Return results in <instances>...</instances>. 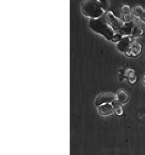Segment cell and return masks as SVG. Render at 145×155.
<instances>
[{
	"instance_id": "obj_1",
	"label": "cell",
	"mask_w": 145,
	"mask_h": 155,
	"mask_svg": "<svg viewBox=\"0 0 145 155\" xmlns=\"http://www.w3.org/2000/svg\"><path fill=\"white\" fill-rule=\"evenodd\" d=\"M88 26L91 30L102 35L107 41L114 42L117 32L108 23L104 15L99 18L90 19Z\"/></svg>"
},
{
	"instance_id": "obj_2",
	"label": "cell",
	"mask_w": 145,
	"mask_h": 155,
	"mask_svg": "<svg viewBox=\"0 0 145 155\" xmlns=\"http://www.w3.org/2000/svg\"><path fill=\"white\" fill-rule=\"evenodd\" d=\"M81 9L83 14L90 19L99 18L106 13L99 0H85L81 4Z\"/></svg>"
},
{
	"instance_id": "obj_3",
	"label": "cell",
	"mask_w": 145,
	"mask_h": 155,
	"mask_svg": "<svg viewBox=\"0 0 145 155\" xmlns=\"http://www.w3.org/2000/svg\"><path fill=\"white\" fill-rule=\"evenodd\" d=\"M104 16L108 23L116 32H118L125 24L124 21L121 18H118L111 11H109L104 15Z\"/></svg>"
},
{
	"instance_id": "obj_4",
	"label": "cell",
	"mask_w": 145,
	"mask_h": 155,
	"mask_svg": "<svg viewBox=\"0 0 145 155\" xmlns=\"http://www.w3.org/2000/svg\"><path fill=\"white\" fill-rule=\"evenodd\" d=\"M116 101V94L112 92H103L98 95L95 99V104L97 106H100L104 104L113 103Z\"/></svg>"
},
{
	"instance_id": "obj_5",
	"label": "cell",
	"mask_w": 145,
	"mask_h": 155,
	"mask_svg": "<svg viewBox=\"0 0 145 155\" xmlns=\"http://www.w3.org/2000/svg\"><path fill=\"white\" fill-rule=\"evenodd\" d=\"M133 41V37L130 36H124L116 44L117 48L119 51L125 54L128 51Z\"/></svg>"
},
{
	"instance_id": "obj_6",
	"label": "cell",
	"mask_w": 145,
	"mask_h": 155,
	"mask_svg": "<svg viewBox=\"0 0 145 155\" xmlns=\"http://www.w3.org/2000/svg\"><path fill=\"white\" fill-rule=\"evenodd\" d=\"M142 52V45L140 42L133 41L125 55L129 57H138L141 54Z\"/></svg>"
},
{
	"instance_id": "obj_7",
	"label": "cell",
	"mask_w": 145,
	"mask_h": 155,
	"mask_svg": "<svg viewBox=\"0 0 145 155\" xmlns=\"http://www.w3.org/2000/svg\"><path fill=\"white\" fill-rule=\"evenodd\" d=\"M135 23L136 21L134 20L129 22L125 23L124 26L118 31V33H119L123 37L130 36L132 37Z\"/></svg>"
},
{
	"instance_id": "obj_8",
	"label": "cell",
	"mask_w": 145,
	"mask_h": 155,
	"mask_svg": "<svg viewBox=\"0 0 145 155\" xmlns=\"http://www.w3.org/2000/svg\"><path fill=\"white\" fill-rule=\"evenodd\" d=\"M97 111L100 115L104 116L110 115L112 113H114L113 103H106L97 106Z\"/></svg>"
},
{
	"instance_id": "obj_9",
	"label": "cell",
	"mask_w": 145,
	"mask_h": 155,
	"mask_svg": "<svg viewBox=\"0 0 145 155\" xmlns=\"http://www.w3.org/2000/svg\"><path fill=\"white\" fill-rule=\"evenodd\" d=\"M116 101L120 104H124L128 102L129 97L127 92L124 90H121L117 92V93L116 94Z\"/></svg>"
},
{
	"instance_id": "obj_10",
	"label": "cell",
	"mask_w": 145,
	"mask_h": 155,
	"mask_svg": "<svg viewBox=\"0 0 145 155\" xmlns=\"http://www.w3.org/2000/svg\"><path fill=\"white\" fill-rule=\"evenodd\" d=\"M144 34V30L143 28L137 23V22L135 23V25L133 29V32L132 35V37L135 38V37H139L143 35Z\"/></svg>"
},
{
	"instance_id": "obj_11",
	"label": "cell",
	"mask_w": 145,
	"mask_h": 155,
	"mask_svg": "<svg viewBox=\"0 0 145 155\" xmlns=\"http://www.w3.org/2000/svg\"><path fill=\"white\" fill-rule=\"evenodd\" d=\"M144 9L140 5H137L135 7L133 8L132 9V14L137 18H138L139 19L141 17V16L143 14L144 12Z\"/></svg>"
},
{
	"instance_id": "obj_12",
	"label": "cell",
	"mask_w": 145,
	"mask_h": 155,
	"mask_svg": "<svg viewBox=\"0 0 145 155\" xmlns=\"http://www.w3.org/2000/svg\"><path fill=\"white\" fill-rule=\"evenodd\" d=\"M114 106V113L117 116H121L123 113V109L121 106V104L118 103L116 101L113 103Z\"/></svg>"
},
{
	"instance_id": "obj_13",
	"label": "cell",
	"mask_w": 145,
	"mask_h": 155,
	"mask_svg": "<svg viewBox=\"0 0 145 155\" xmlns=\"http://www.w3.org/2000/svg\"><path fill=\"white\" fill-rule=\"evenodd\" d=\"M121 16L132 14L131 8L128 5H123L121 8Z\"/></svg>"
},
{
	"instance_id": "obj_14",
	"label": "cell",
	"mask_w": 145,
	"mask_h": 155,
	"mask_svg": "<svg viewBox=\"0 0 145 155\" xmlns=\"http://www.w3.org/2000/svg\"><path fill=\"white\" fill-rule=\"evenodd\" d=\"M140 19V21H142L143 23H144L145 24V9L144 10V12L143 13L142 15L141 16V17L139 18Z\"/></svg>"
},
{
	"instance_id": "obj_15",
	"label": "cell",
	"mask_w": 145,
	"mask_h": 155,
	"mask_svg": "<svg viewBox=\"0 0 145 155\" xmlns=\"http://www.w3.org/2000/svg\"><path fill=\"white\" fill-rule=\"evenodd\" d=\"M143 84L145 85V75L143 78Z\"/></svg>"
}]
</instances>
